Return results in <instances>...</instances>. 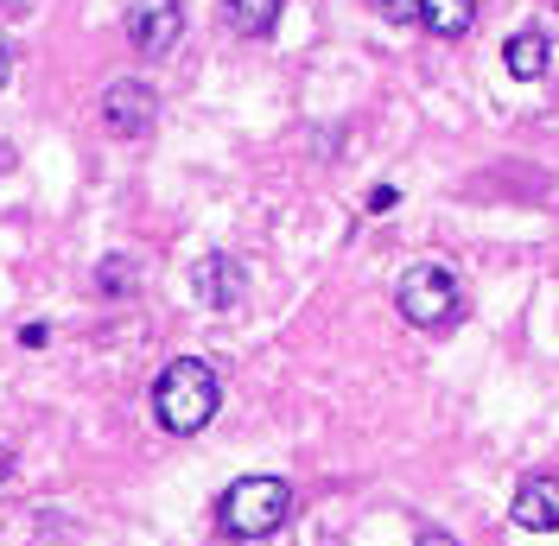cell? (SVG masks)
Listing matches in <instances>:
<instances>
[{
    "label": "cell",
    "mask_w": 559,
    "mask_h": 546,
    "mask_svg": "<svg viewBox=\"0 0 559 546\" xmlns=\"http://www.w3.org/2000/svg\"><path fill=\"white\" fill-rule=\"evenodd\" d=\"M223 407V381L210 369L204 356H173L159 381H153V419L173 432V439H191V432H204L210 419Z\"/></svg>",
    "instance_id": "cell-1"
},
{
    "label": "cell",
    "mask_w": 559,
    "mask_h": 546,
    "mask_svg": "<svg viewBox=\"0 0 559 546\" xmlns=\"http://www.w3.org/2000/svg\"><path fill=\"white\" fill-rule=\"evenodd\" d=\"M286 514H293L286 477H236L223 489V502H216L223 534H236V541H267V534L286 527Z\"/></svg>",
    "instance_id": "cell-2"
},
{
    "label": "cell",
    "mask_w": 559,
    "mask_h": 546,
    "mask_svg": "<svg viewBox=\"0 0 559 546\" xmlns=\"http://www.w3.org/2000/svg\"><path fill=\"white\" fill-rule=\"evenodd\" d=\"M394 306L401 318L414 324V331H445L464 306V293H457V280L439 261H419V268L401 273V286H394Z\"/></svg>",
    "instance_id": "cell-3"
},
{
    "label": "cell",
    "mask_w": 559,
    "mask_h": 546,
    "mask_svg": "<svg viewBox=\"0 0 559 546\" xmlns=\"http://www.w3.org/2000/svg\"><path fill=\"white\" fill-rule=\"evenodd\" d=\"M153 121H159V96H153L140 76H115L103 90V128L115 140H140Z\"/></svg>",
    "instance_id": "cell-4"
},
{
    "label": "cell",
    "mask_w": 559,
    "mask_h": 546,
    "mask_svg": "<svg viewBox=\"0 0 559 546\" xmlns=\"http://www.w3.org/2000/svg\"><path fill=\"white\" fill-rule=\"evenodd\" d=\"M128 38H134L140 58H166L178 38H185V13H178V0H140L134 13H128Z\"/></svg>",
    "instance_id": "cell-5"
},
{
    "label": "cell",
    "mask_w": 559,
    "mask_h": 546,
    "mask_svg": "<svg viewBox=\"0 0 559 546\" xmlns=\"http://www.w3.org/2000/svg\"><path fill=\"white\" fill-rule=\"evenodd\" d=\"M191 293H198L210 311H236L242 293H248V268L236 261V254H204L198 273H191Z\"/></svg>",
    "instance_id": "cell-6"
},
{
    "label": "cell",
    "mask_w": 559,
    "mask_h": 546,
    "mask_svg": "<svg viewBox=\"0 0 559 546\" xmlns=\"http://www.w3.org/2000/svg\"><path fill=\"white\" fill-rule=\"evenodd\" d=\"M515 527H527V534H559V477L554 471H534V477H522V489H515Z\"/></svg>",
    "instance_id": "cell-7"
},
{
    "label": "cell",
    "mask_w": 559,
    "mask_h": 546,
    "mask_svg": "<svg viewBox=\"0 0 559 546\" xmlns=\"http://www.w3.org/2000/svg\"><path fill=\"white\" fill-rule=\"evenodd\" d=\"M547 58H554V45H547V33H534V26L502 38V64H509L515 83H540L547 76Z\"/></svg>",
    "instance_id": "cell-8"
},
{
    "label": "cell",
    "mask_w": 559,
    "mask_h": 546,
    "mask_svg": "<svg viewBox=\"0 0 559 546\" xmlns=\"http://www.w3.org/2000/svg\"><path fill=\"white\" fill-rule=\"evenodd\" d=\"M477 20V0H419V26L432 38H464Z\"/></svg>",
    "instance_id": "cell-9"
},
{
    "label": "cell",
    "mask_w": 559,
    "mask_h": 546,
    "mask_svg": "<svg viewBox=\"0 0 559 546\" xmlns=\"http://www.w3.org/2000/svg\"><path fill=\"white\" fill-rule=\"evenodd\" d=\"M223 7H229V26L242 38H267L280 26V7L286 0H223Z\"/></svg>",
    "instance_id": "cell-10"
},
{
    "label": "cell",
    "mask_w": 559,
    "mask_h": 546,
    "mask_svg": "<svg viewBox=\"0 0 559 546\" xmlns=\"http://www.w3.org/2000/svg\"><path fill=\"white\" fill-rule=\"evenodd\" d=\"M96 286H103L108 299H121V293L134 286V268H128V254H108V261H103V273H96Z\"/></svg>",
    "instance_id": "cell-11"
},
{
    "label": "cell",
    "mask_w": 559,
    "mask_h": 546,
    "mask_svg": "<svg viewBox=\"0 0 559 546\" xmlns=\"http://www.w3.org/2000/svg\"><path fill=\"white\" fill-rule=\"evenodd\" d=\"M376 13H382L388 26H407V20H419V0H369Z\"/></svg>",
    "instance_id": "cell-12"
},
{
    "label": "cell",
    "mask_w": 559,
    "mask_h": 546,
    "mask_svg": "<svg viewBox=\"0 0 559 546\" xmlns=\"http://www.w3.org/2000/svg\"><path fill=\"white\" fill-rule=\"evenodd\" d=\"M388 210H394V185H376L369 191V216H388Z\"/></svg>",
    "instance_id": "cell-13"
},
{
    "label": "cell",
    "mask_w": 559,
    "mask_h": 546,
    "mask_svg": "<svg viewBox=\"0 0 559 546\" xmlns=\"http://www.w3.org/2000/svg\"><path fill=\"white\" fill-rule=\"evenodd\" d=\"M414 546H464V541H457V534H445V527H419Z\"/></svg>",
    "instance_id": "cell-14"
},
{
    "label": "cell",
    "mask_w": 559,
    "mask_h": 546,
    "mask_svg": "<svg viewBox=\"0 0 559 546\" xmlns=\"http://www.w3.org/2000/svg\"><path fill=\"white\" fill-rule=\"evenodd\" d=\"M51 337V331H45V324H20V343H26V349H38V343Z\"/></svg>",
    "instance_id": "cell-15"
},
{
    "label": "cell",
    "mask_w": 559,
    "mask_h": 546,
    "mask_svg": "<svg viewBox=\"0 0 559 546\" xmlns=\"http://www.w3.org/2000/svg\"><path fill=\"white\" fill-rule=\"evenodd\" d=\"M13 477V451H7V444H0V483Z\"/></svg>",
    "instance_id": "cell-16"
},
{
    "label": "cell",
    "mask_w": 559,
    "mask_h": 546,
    "mask_svg": "<svg viewBox=\"0 0 559 546\" xmlns=\"http://www.w3.org/2000/svg\"><path fill=\"white\" fill-rule=\"evenodd\" d=\"M7 58H13V51H7V38H0V83H7Z\"/></svg>",
    "instance_id": "cell-17"
}]
</instances>
